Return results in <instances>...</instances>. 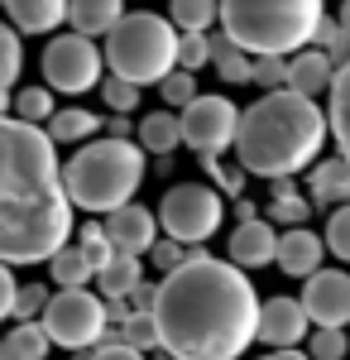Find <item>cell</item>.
<instances>
[{
    "instance_id": "obj_1",
    "label": "cell",
    "mask_w": 350,
    "mask_h": 360,
    "mask_svg": "<svg viewBox=\"0 0 350 360\" xmlns=\"http://www.w3.org/2000/svg\"><path fill=\"white\" fill-rule=\"evenodd\" d=\"M159 336L173 360H240L259 341L264 303L240 264L197 255L178 274L159 278Z\"/></svg>"
},
{
    "instance_id": "obj_2",
    "label": "cell",
    "mask_w": 350,
    "mask_h": 360,
    "mask_svg": "<svg viewBox=\"0 0 350 360\" xmlns=\"http://www.w3.org/2000/svg\"><path fill=\"white\" fill-rule=\"evenodd\" d=\"M0 154V259L10 269L53 264L58 250L72 245V197L53 135L5 115Z\"/></svg>"
},
{
    "instance_id": "obj_3",
    "label": "cell",
    "mask_w": 350,
    "mask_h": 360,
    "mask_svg": "<svg viewBox=\"0 0 350 360\" xmlns=\"http://www.w3.org/2000/svg\"><path fill=\"white\" fill-rule=\"evenodd\" d=\"M331 135V120L312 96L297 91H264L254 106L240 111V135H235V164L249 178L283 183L312 159H322V144ZM317 168V164H312Z\"/></svg>"
},
{
    "instance_id": "obj_4",
    "label": "cell",
    "mask_w": 350,
    "mask_h": 360,
    "mask_svg": "<svg viewBox=\"0 0 350 360\" xmlns=\"http://www.w3.org/2000/svg\"><path fill=\"white\" fill-rule=\"evenodd\" d=\"M322 0H221V34L249 58H297L317 44Z\"/></svg>"
},
{
    "instance_id": "obj_5",
    "label": "cell",
    "mask_w": 350,
    "mask_h": 360,
    "mask_svg": "<svg viewBox=\"0 0 350 360\" xmlns=\"http://www.w3.org/2000/svg\"><path fill=\"white\" fill-rule=\"evenodd\" d=\"M144 149L130 144V139H91V144H82L77 154L63 164V178H67V197H72V207L82 212H120V207H130L139 193V183H144Z\"/></svg>"
},
{
    "instance_id": "obj_6",
    "label": "cell",
    "mask_w": 350,
    "mask_h": 360,
    "mask_svg": "<svg viewBox=\"0 0 350 360\" xmlns=\"http://www.w3.org/2000/svg\"><path fill=\"white\" fill-rule=\"evenodd\" d=\"M178 25L163 20L154 10H130L120 29L106 39V68L110 77H125L135 86L168 82L178 72Z\"/></svg>"
},
{
    "instance_id": "obj_7",
    "label": "cell",
    "mask_w": 350,
    "mask_h": 360,
    "mask_svg": "<svg viewBox=\"0 0 350 360\" xmlns=\"http://www.w3.org/2000/svg\"><path fill=\"white\" fill-rule=\"evenodd\" d=\"M44 332L63 351H91L110 336V303L91 288H58L53 307L44 312Z\"/></svg>"
},
{
    "instance_id": "obj_8",
    "label": "cell",
    "mask_w": 350,
    "mask_h": 360,
    "mask_svg": "<svg viewBox=\"0 0 350 360\" xmlns=\"http://www.w3.org/2000/svg\"><path fill=\"white\" fill-rule=\"evenodd\" d=\"M221 188L212 183H178V188H168L159 202V226L163 236H173V240H183V245H202V240H212L221 221H226V202H221Z\"/></svg>"
},
{
    "instance_id": "obj_9",
    "label": "cell",
    "mask_w": 350,
    "mask_h": 360,
    "mask_svg": "<svg viewBox=\"0 0 350 360\" xmlns=\"http://www.w3.org/2000/svg\"><path fill=\"white\" fill-rule=\"evenodd\" d=\"M101 68H106V49H96L82 34H58L44 49V82L53 91H67V96L101 86Z\"/></svg>"
},
{
    "instance_id": "obj_10",
    "label": "cell",
    "mask_w": 350,
    "mask_h": 360,
    "mask_svg": "<svg viewBox=\"0 0 350 360\" xmlns=\"http://www.w3.org/2000/svg\"><path fill=\"white\" fill-rule=\"evenodd\" d=\"M240 135V111L231 106V96H197L188 111H183V144L197 149L202 159L207 154H221V149H231Z\"/></svg>"
},
{
    "instance_id": "obj_11",
    "label": "cell",
    "mask_w": 350,
    "mask_h": 360,
    "mask_svg": "<svg viewBox=\"0 0 350 360\" xmlns=\"http://www.w3.org/2000/svg\"><path fill=\"white\" fill-rule=\"evenodd\" d=\"M302 307L317 327H336L346 332L350 322V274L346 269H322L302 283Z\"/></svg>"
},
{
    "instance_id": "obj_12",
    "label": "cell",
    "mask_w": 350,
    "mask_h": 360,
    "mask_svg": "<svg viewBox=\"0 0 350 360\" xmlns=\"http://www.w3.org/2000/svg\"><path fill=\"white\" fill-rule=\"evenodd\" d=\"M159 231H163L159 217L149 207H139V202H130V207H120V212L106 217V236L115 240L120 255H154V245L163 240Z\"/></svg>"
},
{
    "instance_id": "obj_13",
    "label": "cell",
    "mask_w": 350,
    "mask_h": 360,
    "mask_svg": "<svg viewBox=\"0 0 350 360\" xmlns=\"http://www.w3.org/2000/svg\"><path fill=\"white\" fill-rule=\"evenodd\" d=\"M307 307H302V298H269L264 303V317H259V341L264 346H273V351H293L297 341L307 336Z\"/></svg>"
},
{
    "instance_id": "obj_14",
    "label": "cell",
    "mask_w": 350,
    "mask_h": 360,
    "mask_svg": "<svg viewBox=\"0 0 350 360\" xmlns=\"http://www.w3.org/2000/svg\"><path fill=\"white\" fill-rule=\"evenodd\" d=\"M278 240H283V231H278L269 217L235 226V231H231V264H240V269L278 264Z\"/></svg>"
},
{
    "instance_id": "obj_15",
    "label": "cell",
    "mask_w": 350,
    "mask_h": 360,
    "mask_svg": "<svg viewBox=\"0 0 350 360\" xmlns=\"http://www.w3.org/2000/svg\"><path fill=\"white\" fill-rule=\"evenodd\" d=\"M322 255H326V240L322 236H312L307 226H293V231H283V240H278V269L288 278H307L322 274Z\"/></svg>"
},
{
    "instance_id": "obj_16",
    "label": "cell",
    "mask_w": 350,
    "mask_h": 360,
    "mask_svg": "<svg viewBox=\"0 0 350 360\" xmlns=\"http://www.w3.org/2000/svg\"><path fill=\"white\" fill-rule=\"evenodd\" d=\"M307 197H312V207H326V212H336V207H350V159H322V164L307 173Z\"/></svg>"
},
{
    "instance_id": "obj_17",
    "label": "cell",
    "mask_w": 350,
    "mask_h": 360,
    "mask_svg": "<svg viewBox=\"0 0 350 360\" xmlns=\"http://www.w3.org/2000/svg\"><path fill=\"white\" fill-rule=\"evenodd\" d=\"M125 15H130L125 0H72L67 25H72V34H82V39H110Z\"/></svg>"
},
{
    "instance_id": "obj_18",
    "label": "cell",
    "mask_w": 350,
    "mask_h": 360,
    "mask_svg": "<svg viewBox=\"0 0 350 360\" xmlns=\"http://www.w3.org/2000/svg\"><path fill=\"white\" fill-rule=\"evenodd\" d=\"M72 0H5V15H10V29L20 34H48L67 20Z\"/></svg>"
},
{
    "instance_id": "obj_19",
    "label": "cell",
    "mask_w": 350,
    "mask_h": 360,
    "mask_svg": "<svg viewBox=\"0 0 350 360\" xmlns=\"http://www.w3.org/2000/svg\"><path fill=\"white\" fill-rule=\"evenodd\" d=\"M336 63L322 53V49H307V53L293 58V77H288V91H297V96H317V91H326L331 96V86H336Z\"/></svg>"
},
{
    "instance_id": "obj_20",
    "label": "cell",
    "mask_w": 350,
    "mask_h": 360,
    "mask_svg": "<svg viewBox=\"0 0 350 360\" xmlns=\"http://www.w3.org/2000/svg\"><path fill=\"white\" fill-rule=\"evenodd\" d=\"M135 130H139V149H149L154 159H168L183 144V115H173L163 106V111H149Z\"/></svg>"
},
{
    "instance_id": "obj_21",
    "label": "cell",
    "mask_w": 350,
    "mask_h": 360,
    "mask_svg": "<svg viewBox=\"0 0 350 360\" xmlns=\"http://www.w3.org/2000/svg\"><path fill=\"white\" fill-rule=\"evenodd\" d=\"M307 212H312V197L307 193H297V183L293 178H283V183H273V193H269V207H264V217H269L273 226H307Z\"/></svg>"
},
{
    "instance_id": "obj_22",
    "label": "cell",
    "mask_w": 350,
    "mask_h": 360,
    "mask_svg": "<svg viewBox=\"0 0 350 360\" xmlns=\"http://www.w3.org/2000/svg\"><path fill=\"white\" fill-rule=\"evenodd\" d=\"M212 68L221 82L240 86V82H254V58L231 44V34H212Z\"/></svg>"
},
{
    "instance_id": "obj_23",
    "label": "cell",
    "mask_w": 350,
    "mask_h": 360,
    "mask_svg": "<svg viewBox=\"0 0 350 360\" xmlns=\"http://www.w3.org/2000/svg\"><path fill=\"white\" fill-rule=\"evenodd\" d=\"M48 346L53 336L44 332V322H20L0 341V360H48Z\"/></svg>"
},
{
    "instance_id": "obj_24",
    "label": "cell",
    "mask_w": 350,
    "mask_h": 360,
    "mask_svg": "<svg viewBox=\"0 0 350 360\" xmlns=\"http://www.w3.org/2000/svg\"><path fill=\"white\" fill-rule=\"evenodd\" d=\"M139 274H144V269H139V255H120L106 274H96V288H101L106 303H130V293L144 283Z\"/></svg>"
},
{
    "instance_id": "obj_25",
    "label": "cell",
    "mask_w": 350,
    "mask_h": 360,
    "mask_svg": "<svg viewBox=\"0 0 350 360\" xmlns=\"http://www.w3.org/2000/svg\"><path fill=\"white\" fill-rule=\"evenodd\" d=\"M326 120H331V139H336L341 159H350V68L336 72V86L326 96Z\"/></svg>"
},
{
    "instance_id": "obj_26",
    "label": "cell",
    "mask_w": 350,
    "mask_h": 360,
    "mask_svg": "<svg viewBox=\"0 0 350 360\" xmlns=\"http://www.w3.org/2000/svg\"><path fill=\"white\" fill-rule=\"evenodd\" d=\"M168 20L178 25V34H207L221 25V0H168Z\"/></svg>"
},
{
    "instance_id": "obj_27",
    "label": "cell",
    "mask_w": 350,
    "mask_h": 360,
    "mask_svg": "<svg viewBox=\"0 0 350 360\" xmlns=\"http://www.w3.org/2000/svg\"><path fill=\"white\" fill-rule=\"evenodd\" d=\"M106 130V120L91 111H82V106H67V111H58L53 120H48V135H53V144H77V139H91Z\"/></svg>"
},
{
    "instance_id": "obj_28",
    "label": "cell",
    "mask_w": 350,
    "mask_h": 360,
    "mask_svg": "<svg viewBox=\"0 0 350 360\" xmlns=\"http://www.w3.org/2000/svg\"><path fill=\"white\" fill-rule=\"evenodd\" d=\"M48 274H53L58 288H86V278H96V269L86 264V255L77 250V240L67 250H58L53 255V264H48Z\"/></svg>"
},
{
    "instance_id": "obj_29",
    "label": "cell",
    "mask_w": 350,
    "mask_h": 360,
    "mask_svg": "<svg viewBox=\"0 0 350 360\" xmlns=\"http://www.w3.org/2000/svg\"><path fill=\"white\" fill-rule=\"evenodd\" d=\"M10 115L15 120H25V125H44V120H53V96H48V86H20L15 96H10Z\"/></svg>"
},
{
    "instance_id": "obj_30",
    "label": "cell",
    "mask_w": 350,
    "mask_h": 360,
    "mask_svg": "<svg viewBox=\"0 0 350 360\" xmlns=\"http://www.w3.org/2000/svg\"><path fill=\"white\" fill-rule=\"evenodd\" d=\"M77 250L86 255V264H91L96 274H106L110 264L120 259V250H115V240L106 236V226H96V221H91V226H82V231H77Z\"/></svg>"
},
{
    "instance_id": "obj_31",
    "label": "cell",
    "mask_w": 350,
    "mask_h": 360,
    "mask_svg": "<svg viewBox=\"0 0 350 360\" xmlns=\"http://www.w3.org/2000/svg\"><path fill=\"white\" fill-rule=\"evenodd\" d=\"M48 307H53V293H48L44 283H20V298L10 307V322H15V327H20V322H39Z\"/></svg>"
},
{
    "instance_id": "obj_32",
    "label": "cell",
    "mask_w": 350,
    "mask_h": 360,
    "mask_svg": "<svg viewBox=\"0 0 350 360\" xmlns=\"http://www.w3.org/2000/svg\"><path fill=\"white\" fill-rule=\"evenodd\" d=\"M120 341H125V346H135V351H163L159 317H144V312H135V317L120 327Z\"/></svg>"
},
{
    "instance_id": "obj_33",
    "label": "cell",
    "mask_w": 350,
    "mask_h": 360,
    "mask_svg": "<svg viewBox=\"0 0 350 360\" xmlns=\"http://www.w3.org/2000/svg\"><path fill=\"white\" fill-rule=\"evenodd\" d=\"M202 168L212 173V183L221 188V193H226V197H235V202H240V193H245V178H249V173H245L240 164H226L221 154H207V159H202Z\"/></svg>"
},
{
    "instance_id": "obj_34",
    "label": "cell",
    "mask_w": 350,
    "mask_h": 360,
    "mask_svg": "<svg viewBox=\"0 0 350 360\" xmlns=\"http://www.w3.org/2000/svg\"><path fill=\"white\" fill-rule=\"evenodd\" d=\"M159 91H163V106H168V111H188L192 101L202 96V91H197V72H183V68H178Z\"/></svg>"
},
{
    "instance_id": "obj_35",
    "label": "cell",
    "mask_w": 350,
    "mask_h": 360,
    "mask_svg": "<svg viewBox=\"0 0 350 360\" xmlns=\"http://www.w3.org/2000/svg\"><path fill=\"white\" fill-rule=\"evenodd\" d=\"M288 77H293V58H254V86L288 91Z\"/></svg>"
},
{
    "instance_id": "obj_36",
    "label": "cell",
    "mask_w": 350,
    "mask_h": 360,
    "mask_svg": "<svg viewBox=\"0 0 350 360\" xmlns=\"http://www.w3.org/2000/svg\"><path fill=\"white\" fill-rule=\"evenodd\" d=\"M346 351H350V336L336 332V327H317L312 341H307V356L312 360H346Z\"/></svg>"
},
{
    "instance_id": "obj_37",
    "label": "cell",
    "mask_w": 350,
    "mask_h": 360,
    "mask_svg": "<svg viewBox=\"0 0 350 360\" xmlns=\"http://www.w3.org/2000/svg\"><path fill=\"white\" fill-rule=\"evenodd\" d=\"M326 250L350 264V207H336V212L326 217Z\"/></svg>"
},
{
    "instance_id": "obj_38",
    "label": "cell",
    "mask_w": 350,
    "mask_h": 360,
    "mask_svg": "<svg viewBox=\"0 0 350 360\" xmlns=\"http://www.w3.org/2000/svg\"><path fill=\"white\" fill-rule=\"evenodd\" d=\"M202 63H212V34H183L178 39V68L197 72Z\"/></svg>"
},
{
    "instance_id": "obj_39",
    "label": "cell",
    "mask_w": 350,
    "mask_h": 360,
    "mask_svg": "<svg viewBox=\"0 0 350 360\" xmlns=\"http://www.w3.org/2000/svg\"><path fill=\"white\" fill-rule=\"evenodd\" d=\"M101 96H106L110 115H130L139 106V86L125 82V77H110V82H101Z\"/></svg>"
},
{
    "instance_id": "obj_40",
    "label": "cell",
    "mask_w": 350,
    "mask_h": 360,
    "mask_svg": "<svg viewBox=\"0 0 350 360\" xmlns=\"http://www.w3.org/2000/svg\"><path fill=\"white\" fill-rule=\"evenodd\" d=\"M0 53H5V91H15V82H20V68H25L20 29H5V34H0Z\"/></svg>"
},
{
    "instance_id": "obj_41",
    "label": "cell",
    "mask_w": 350,
    "mask_h": 360,
    "mask_svg": "<svg viewBox=\"0 0 350 360\" xmlns=\"http://www.w3.org/2000/svg\"><path fill=\"white\" fill-rule=\"evenodd\" d=\"M159 288H163V283H149V278H144L135 293H130V307L144 312V317H154V312H159Z\"/></svg>"
},
{
    "instance_id": "obj_42",
    "label": "cell",
    "mask_w": 350,
    "mask_h": 360,
    "mask_svg": "<svg viewBox=\"0 0 350 360\" xmlns=\"http://www.w3.org/2000/svg\"><path fill=\"white\" fill-rule=\"evenodd\" d=\"M96 360H149V356L135 351V346H125V341H101L96 346Z\"/></svg>"
},
{
    "instance_id": "obj_43",
    "label": "cell",
    "mask_w": 350,
    "mask_h": 360,
    "mask_svg": "<svg viewBox=\"0 0 350 360\" xmlns=\"http://www.w3.org/2000/svg\"><path fill=\"white\" fill-rule=\"evenodd\" d=\"M15 298H20V283H15V269L5 264V269H0V312H5V317H10Z\"/></svg>"
},
{
    "instance_id": "obj_44",
    "label": "cell",
    "mask_w": 350,
    "mask_h": 360,
    "mask_svg": "<svg viewBox=\"0 0 350 360\" xmlns=\"http://www.w3.org/2000/svg\"><path fill=\"white\" fill-rule=\"evenodd\" d=\"M106 135L110 139H130V120H125V115H110V120H106Z\"/></svg>"
},
{
    "instance_id": "obj_45",
    "label": "cell",
    "mask_w": 350,
    "mask_h": 360,
    "mask_svg": "<svg viewBox=\"0 0 350 360\" xmlns=\"http://www.w3.org/2000/svg\"><path fill=\"white\" fill-rule=\"evenodd\" d=\"M235 217H240L235 226H245V221H259V207H254L249 197H240V202H235Z\"/></svg>"
},
{
    "instance_id": "obj_46",
    "label": "cell",
    "mask_w": 350,
    "mask_h": 360,
    "mask_svg": "<svg viewBox=\"0 0 350 360\" xmlns=\"http://www.w3.org/2000/svg\"><path fill=\"white\" fill-rule=\"evenodd\" d=\"M259 360H312V356H302V351H269V356H259Z\"/></svg>"
},
{
    "instance_id": "obj_47",
    "label": "cell",
    "mask_w": 350,
    "mask_h": 360,
    "mask_svg": "<svg viewBox=\"0 0 350 360\" xmlns=\"http://www.w3.org/2000/svg\"><path fill=\"white\" fill-rule=\"evenodd\" d=\"M336 20H341V25H346V34H350V0L341 5V15H336Z\"/></svg>"
},
{
    "instance_id": "obj_48",
    "label": "cell",
    "mask_w": 350,
    "mask_h": 360,
    "mask_svg": "<svg viewBox=\"0 0 350 360\" xmlns=\"http://www.w3.org/2000/svg\"><path fill=\"white\" fill-rule=\"evenodd\" d=\"M154 360H173V356H163V351H159V356H154Z\"/></svg>"
}]
</instances>
